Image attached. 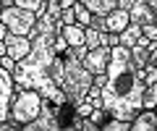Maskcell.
Here are the masks:
<instances>
[{"label": "cell", "mask_w": 157, "mask_h": 131, "mask_svg": "<svg viewBox=\"0 0 157 131\" xmlns=\"http://www.w3.org/2000/svg\"><path fill=\"white\" fill-rule=\"evenodd\" d=\"M141 32H144V34L149 37V40H155V42H157V21H152V24H144V26H141Z\"/></svg>", "instance_id": "603a6c76"}, {"label": "cell", "mask_w": 157, "mask_h": 131, "mask_svg": "<svg viewBox=\"0 0 157 131\" xmlns=\"http://www.w3.org/2000/svg\"><path fill=\"white\" fill-rule=\"evenodd\" d=\"M42 100H45V97L39 94L37 89H24V87H16L13 100H11V118L18 121L21 129H24L26 123H32V121L39 115V110H42Z\"/></svg>", "instance_id": "3957f363"}, {"label": "cell", "mask_w": 157, "mask_h": 131, "mask_svg": "<svg viewBox=\"0 0 157 131\" xmlns=\"http://www.w3.org/2000/svg\"><path fill=\"white\" fill-rule=\"evenodd\" d=\"M73 11H76V24H81V26H89L92 18H94V13H92L89 8L81 3V0H76V3H73Z\"/></svg>", "instance_id": "9a60e30c"}, {"label": "cell", "mask_w": 157, "mask_h": 131, "mask_svg": "<svg viewBox=\"0 0 157 131\" xmlns=\"http://www.w3.org/2000/svg\"><path fill=\"white\" fill-rule=\"evenodd\" d=\"M128 24H131V13L126 11V8H121V6L105 16V29L107 32H115V34H121Z\"/></svg>", "instance_id": "9c48e42d"}, {"label": "cell", "mask_w": 157, "mask_h": 131, "mask_svg": "<svg viewBox=\"0 0 157 131\" xmlns=\"http://www.w3.org/2000/svg\"><path fill=\"white\" fill-rule=\"evenodd\" d=\"M73 3H76V0H60V6H63V8H68V6H73Z\"/></svg>", "instance_id": "484cf974"}, {"label": "cell", "mask_w": 157, "mask_h": 131, "mask_svg": "<svg viewBox=\"0 0 157 131\" xmlns=\"http://www.w3.org/2000/svg\"><path fill=\"white\" fill-rule=\"evenodd\" d=\"M6 45H8V55H11V58H16V60H24V58L32 52V37H26V34H13V32H8Z\"/></svg>", "instance_id": "ba28073f"}, {"label": "cell", "mask_w": 157, "mask_h": 131, "mask_svg": "<svg viewBox=\"0 0 157 131\" xmlns=\"http://www.w3.org/2000/svg\"><path fill=\"white\" fill-rule=\"evenodd\" d=\"M144 108H157V79L144 89Z\"/></svg>", "instance_id": "d6986e66"}, {"label": "cell", "mask_w": 157, "mask_h": 131, "mask_svg": "<svg viewBox=\"0 0 157 131\" xmlns=\"http://www.w3.org/2000/svg\"><path fill=\"white\" fill-rule=\"evenodd\" d=\"M144 76L131 58V47H113V58L107 66V81L102 87V108L113 118L134 121L139 110H144Z\"/></svg>", "instance_id": "6da1fadb"}, {"label": "cell", "mask_w": 157, "mask_h": 131, "mask_svg": "<svg viewBox=\"0 0 157 131\" xmlns=\"http://www.w3.org/2000/svg\"><path fill=\"white\" fill-rule=\"evenodd\" d=\"M16 6L29 8V11H34V13H45L47 11V0H16Z\"/></svg>", "instance_id": "ac0fdd59"}, {"label": "cell", "mask_w": 157, "mask_h": 131, "mask_svg": "<svg viewBox=\"0 0 157 131\" xmlns=\"http://www.w3.org/2000/svg\"><path fill=\"white\" fill-rule=\"evenodd\" d=\"M68 47H71V45H68V40L60 34V32H58V34H55V52H58V55H63Z\"/></svg>", "instance_id": "7402d4cb"}, {"label": "cell", "mask_w": 157, "mask_h": 131, "mask_svg": "<svg viewBox=\"0 0 157 131\" xmlns=\"http://www.w3.org/2000/svg\"><path fill=\"white\" fill-rule=\"evenodd\" d=\"M131 129L134 131H157V110L155 108L139 110V115L131 121Z\"/></svg>", "instance_id": "30bf717a"}, {"label": "cell", "mask_w": 157, "mask_h": 131, "mask_svg": "<svg viewBox=\"0 0 157 131\" xmlns=\"http://www.w3.org/2000/svg\"><path fill=\"white\" fill-rule=\"evenodd\" d=\"M110 58H113V47H107V45H100V47H94V50H89L84 55V66L92 71V74H107V66H110Z\"/></svg>", "instance_id": "52a82bcc"}, {"label": "cell", "mask_w": 157, "mask_h": 131, "mask_svg": "<svg viewBox=\"0 0 157 131\" xmlns=\"http://www.w3.org/2000/svg\"><path fill=\"white\" fill-rule=\"evenodd\" d=\"M149 6L155 8V13H157V0H149Z\"/></svg>", "instance_id": "4316f807"}, {"label": "cell", "mask_w": 157, "mask_h": 131, "mask_svg": "<svg viewBox=\"0 0 157 131\" xmlns=\"http://www.w3.org/2000/svg\"><path fill=\"white\" fill-rule=\"evenodd\" d=\"M149 55H152V50H149L147 45H141V42H136V45L131 47V58H134V63L139 66V68H144V66H147Z\"/></svg>", "instance_id": "4fadbf2b"}, {"label": "cell", "mask_w": 157, "mask_h": 131, "mask_svg": "<svg viewBox=\"0 0 157 131\" xmlns=\"http://www.w3.org/2000/svg\"><path fill=\"white\" fill-rule=\"evenodd\" d=\"M141 76H144V84H147V87L157 79V50H152V55H149V60H147V66L141 68Z\"/></svg>", "instance_id": "5bb4252c"}, {"label": "cell", "mask_w": 157, "mask_h": 131, "mask_svg": "<svg viewBox=\"0 0 157 131\" xmlns=\"http://www.w3.org/2000/svg\"><path fill=\"white\" fill-rule=\"evenodd\" d=\"M63 58H66V63H63L60 89L66 92L68 102L78 105V102H84L86 94H89L92 84H94V74H92L81 60H76V58H68V55H63Z\"/></svg>", "instance_id": "7a4b0ae2"}, {"label": "cell", "mask_w": 157, "mask_h": 131, "mask_svg": "<svg viewBox=\"0 0 157 131\" xmlns=\"http://www.w3.org/2000/svg\"><path fill=\"white\" fill-rule=\"evenodd\" d=\"M18 129H21V123L13 121V118H6L3 123H0V131H18Z\"/></svg>", "instance_id": "cb8c5ba5"}, {"label": "cell", "mask_w": 157, "mask_h": 131, "mask_svg": "<svg viewBox=\"0 0 157 131\" xmlns=\"http://www.w3.org/2000/svg\"><path fill=\"white\" fill-rule=\"evenodd\" d=\"M155 110H157V108H155Z\"/></svg>", "instance_id": "f1b7e54d"}, {"label": "cell", "mask_w": 157, "mask_h": 131, "mask_svg": "<svg viewBox=\"0 0 157 131\" xmlns=\"http://www.w3.org/2000/svg\"><path fill=\"white\" fill-rule=\"evenodd\" d=\"M0 3H3V0H0Z\"/></svg>", "instance_id": "83f0119b"}, {"label": "cell", "mask_w": 157, "mask_h": 131, "mask_svg": "<svg viewBox=\"0 0 157 131\" xmlns=\"http://www.w3.org/2000/svg\"><path fill=\"white\" fill-rule=\"evenodd\" d=\"M24 131H60V123H58V113H55V105L50 100H42V110L39 115L32 121V123L24 126Z\"/></svg>", "instance_id": "5b68a950"}, {"label": "cell", "mask_w": 157, "mask_h": 131, "mask_svg": "<svg viewBox=\"0 0 157 131\" xmlns=\"http://www.w3.org/2000/svg\"><path fill=\"white\" fill-rule=\"evenodd\" d=\"M58 24H76V11H73V6L63 8V13H60V21H58Z\"/></svg>", "instance_id": "ffe728a7"}, {"label": "cell", "mask_w": 157, "mask_h": 131, "mask_svg": "<svg viewBox=\"0 0 157 131\" xmlns=\"http://www.w3.org/2000/svg\"><path fill=\"white\" fill-rule=\"evenodd\" d=\"M118 37H121V45H123V47H134L136 42H139V37H141V26L131 21V24H128V26H126Z\"/></svg>", "instance_id": "7c38bea8"}, {"label": "cell", "mask_w": 157, "mask_h": 131, "mask_svg": "<svg viewBox=\"0 0 157 131\" xmlns=\"http://www.w3.org/2000/svg\"><path fill=\"white\" fill-rule=\"evenodd\" d=\"M37 18H39V13L29 11V8H21V6L0 8V21L6 24L13 34H26V37H32L34 26H37Z\"/></svg>", "instance_id": "277c9868"}, {"label": "cell", "mask_w": 157, "mask_h": 131, "mask_svg": "<svg viewBox=\"0 0 157 131\" xmlns=\"http://www.w3.org/2000/svg\"><path fill=\"white\" fill-rule=\"evenodd\" d=\"M92 110H94V105H92L89 100H84V102H78V105H76V113L81 115V118H89Z\"/></svg>", "instance_id": "44dd1931"}, {"label": "cell", "mask_w": 157, "mask_h": 131, "mask_svg": "<svg viewBox=\"0 0 157 131\" xmlns=\"http://www.w3.org/2000/svg\"><path fill=\"white\" fill-rule=\"evenodd\" d=\"M8 32H11V29H8L6 24L0 21V42H6V37H8Z\"/></svg>", "instance_id": "d4e9b609"}, {"label": "cell", "mask_w": 157, "mask_h": 131, "mask_svg": "<svg viewBox=\"0 0 157 131\" xmlns=\"http://www.w3.org/2000/svg\"><path fill=\"white\" fill-rule=\"evenodd\" d=\"M131 129V121H123V118H113L102 123V131H128Z\"/></svg>", "instance_id": "2e32d148"}, {"label": "cell", "mask_w": 157, "mask_h": 131, "mask_svg": "<svg viewBox=\"0 0 157 131\" xmlns=\"http://www.w3.org/2000/svg\"><path fill=\"white\" fill-rule=\"evenodd\" d=\"M13 92H16L13 74L0 66V123H3L6 118H11V100H13Z\"/></svg>", "instance_id": "8992f818"}, {"label": "cell", "mask_w": 157, "mask_h": 131, "mask_svg": "<svg viewBox=\"0 0 157 131\" xmlns=\"http://www.w3.org/2000/svg\"><path fill=\"white\" fill-rule=\"evenodd\" d=\"M81 3H84L94 16H107L110 11L118 8V0H81Z\"/></svg>", "instance_id": "8fae6325"}, {"label": "cell", "mask_w": 157, "mask_h": 131, "mask_svg": "<svg viewBox=\"0 0 157 131\" xmlns=\"http://www.w3.org/2000/svg\"><path fill=\"white\" fill-rule=\"evenodd\" d=\"M84 45L89 47V50L100 47V45H102V32H100V29H94V26H86V40H84Z\"/></svg>", "instance_id": "e0dca14e"}]
</instances>
